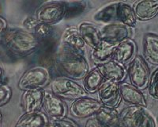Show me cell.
I'll use <instances>...</instances> for the list:
<instances>
[{"instance_id":"cell-16","label":"cell","mask_w":158,"mask_h":127,"mask_svg":"<svg viewBox=\"0 0 158 127\" xmlns=\"http://www.w3.org/2000/svg\"><path fill=\"white\" fill-rule=\"evenodd\" d=\"M137 20L146 22L158 15V0H140L132 6Z\"/></svg>"},{"instance_id":"cell-4","label":"cell","mask_w":158,"mask_h":127,"mask_svg":"<svg viewBox=\"0 0 158 127\" xmlns=\"http://www.w3.org/2000/svg\"><path fill=\"white\" fill-rule=\"evenodd\" d=\"M51 80L50 73L44 67L37 66L28 69L23 73L18 81L20 90L27 91L31 89H43Z\"/></svg>"},{"instance_id":"cell-29","label":"cell","mask_w":158,"mask_h":127,"mask_svg":"<svg viewBox=\"0 0 158 127\" xmlns=\"http://www.w3.org/2000/svg\"><path fill=\"white\" fill-rule=\"evenodd\" d=\"M158 87V68L153 71V72L149 76V83H148V92L152 98L155 99L156 90Z\"/></svg>"},{"instance_id":"cell-37","label":"cell","mask_w":158,"mask_h":127,"mask_svg":"<svg viewBox=\"0 0 158 127\" xmlns=\"http://www.w3.org/2000/svg\"><path fill=\"white\" fill-rule=\"evenodd\" d=\"M1 122H2V114H1V112H0V124H1Z\"/></svg>"},{"instance_id":"cell-33","label":"cell","mask_w":158,"mask_h":127,"mask_svg":"<svg viewBox=\"0 0 158 127\" xmlns=\"http://www.w3.org/2000/svg\"><path fill=\"white\" fill-rule=\"evenodd\" d=\"M8 29L7 22L5 18H2V16H0V37L2 36L6 30Z\"/></svg>"},{"instance_id":"cell-31","label":"cell","mask_w":158,"mask_h":127,"mask_svg":"<svg viewBox=\"0 0 158 127\" xmlns=\"http://www.w3.org/2000/svg\"><path fill=\"white\" fill-rule=\"evenodd\" d=\"M12 95L10 87L6 85H0V107L5 105L10 101Z\"/></svg>"},{"instance_id":"cell-28","label":"cell","mask_w":158,"mask_h":127,"mask_svg":"<svg viewBox=\"0 0 158 127\" xmlns=\"http://www.w3.org/2000/svg\"><path fill=\"white\" fill-rule=\"evenodd\" d=\"M137 127H156V122L152 113L145 108L140 119V122Z\"/></svg>"},{"instance_id":"cell-19","label":"cell","mask_w":158,"mask_h":127,"mask_svg":"<svg viewBox=\"0 0 158 127\" xmlns=\"http://www.w3.org/2000/svg\"><path fill=\"white\" fill-rule=\"evenodd\" d=\"M143 54L146 62L158 66V36L152 33L145 34L143 38Z\"/></svg>"},{"instance_id":"cell-34","label":"cell","mask_w":158,"mask_h":127,"mask_svg":"<svg viewBox=\"0 0 158 127\" xmlns=\"http://www.w3.org/2000/svg\"><path fill=\"white\" fill-rule=\"evenodd\" d=\"M84 127H102V126L99 124V122H97L94 117H92V118H89L88 120H87Z\"/></svg>"},{"instance_id":"cell-5","label":"cell","mask_w":158,"mask_h":127,"mask_svg":"<svg viewBox=\"0 0 158 127\" xmlns=\"http://www.w3.org/2000/svg\"><path fill=\"white\" fill-rule=\"evenodd\" d=\"M127 76L132 86L141 91L147 88L150 73L146 61L142 56L137 55L129 64Z\"/></svg>"},{"instance_id":"cell-8","label":"cell","mask_w":158,"mask_h":127,"mask_svg":"<svg viewBox=\"0 0 158 127\" xmlns=\"http://www.w3.org/2000/svg\"><path fill=\"white\" fill-rule=\"evenodd\" d=\"M98 100L104 107L115 109L122 101L119 84L104 80L97 91Z\"/></svg>"},{"instance_id":"cell-23","label":"cell","mask_w":158,"mask_h":127,"mask_svg":"<svg viewBox=\"0 0 158 127\" xmlns=\"http://www.w3.org/2000/svg\"><path fill=\"white\" fill-rule=\"evenodd\" d=\"M118 2H110L100 8L98 11H96L93 16V19L96 22L104 23L105 25L118 22V18H117Z\"/></svg>"},{"instance_id":"cell-11","label":"cell","mask_w":158,"mask_h":127,"mask_svg":"<svg viewBox=\"0 0 158 127\" xmlns=\"http://www.w3.org/2000/svg\"><path fill=\"white\" fill-rule=\"evenodd\" d=\"M44 89H31L24 91L21 100V105L25 114L39 111L43 106Z\"/></svg>"},{"instance_id":"cell-2","label":"cell","mask_w":158,"mask_h":127,"mask_svg":"<svg viewBox=\"0 0 158 127\" xmlns=\"http://www.w3.org/2000/svg\"><path fill=\"white\" fill-rule=\"evenodd\" d=\"M2 47L10 54L25 57L38 49L40 40L31 32L20 28H8L1 37Z\"/></svg>"},{"instance_id":"cell-6","label":"cell","mask_w":158,"mask_h":127,"mask_svg":"<svg viewBox=\"0 0 158 127\" xmlns=\"http://www.w3.org/2000/svg\"><path fill=\"white\" fill-rule=\"evenodd\" d=\"M66 8L63 1H49L42 4L36 11L39 22L52 25L65 19Z\"/></svg>"},{"instance_id":"cell-20","label":"cell","mask_w":158,"mask_h":127,"mask_svg":"<svg viewBox=\"0 0 158 127\" xmlns=\"http://www.w3.org/2000/svg\"><path fill=\"white\" fill-rule=\"evenodd\" d=\"M146 107L130 106L119 114L121 127H137Z\"/></svg>"},{"instance_id":"cell-7","label":"cell","mask_w":158,"mask_h":127,"mask_svg":"<svg viewBox=\"0 0 158 127\" xmlns=\"http://www.w3.org/2000/svg\"><path fill=\"white\" fill-rule=\"evenodd\" d=\"M103 107L98 99L82 97L72 102L70 106V113L72 116L77 118H92Z\"/></svg>"},{"instance_id":"cell-12","label":"cell","mask_w":158,"mask_h":127,"mask_svg":"<svg viewBox=\"0 0 158 127\" xmlns=\"http://www.w3.org/2000/svg\"><path fill=\"white\" fill-rule=\"evenodd\" d=\"M98 68L104 80L108 81L121 84L127 76L126 67L113 60L99 65Z\"/></svg>"},{"instance_id":"cell-1","label":"cell","mask_w":158,"mask_h":127,"mask_svg":"<svg viewBox=\"0 0 158 127\" xmlns=\"http://www.w3.org/2000/svg\"><path fill=\"white\" fill-rule=\"evenodd\" d=\"M56 68L62 77L74 80H83L89 71L84 55L61 46L55 59Z\"/></svg>"},{"instance_id":"cell-35","label":"cell","mask_w":158,"mask_h":127,"mask_svg":"<svg viewBox=\"0 0 158 127\" xmlns=\"http://www.w3.org/2000/svg\"><path fill=\"white\" fill-rule=\"evenodd\" d=\"M2 80H3V70H2V68L0 64V85L2 84Z\"/></svg>"},{"instance_id":"cell-21","label":"cell","mask_w":158,"mask_h":127,"mask_svg":"<svg viewBox=\"0 0 158 127\" xmlns=\"http://www.w3.org/2000/svg\"><path fill=\"white\" fill-rule=\"evenodd\" d=\"M49 122L48 117L40 111L24 114L17 122L15 127H46Z\"/></svg>"},{"instance_id":"cell-32","label":"cell","mask_w":158,"mask_h":127,"mask_svg":"<svg viewBox=\"0 0 158 127\" xmlns=\"http://www.w3.org/2000/svg\"><path fill=\"white\" fill-rule=\"evenodd\" d=\"M39 22H40L36 19V17L29 16L24 19V21L22 22V25L25 30L32 33L35 28L36 27V25L39 24Z\"/></svg>"},{"instance_id":"cell-22","label":"cell","mask_w":158,"mask_h":127,"mask_svg":"<svg viewBox=\"0 0 158 127\" xmlns=\"http://www.w3.org/2000/svg\"><path fill=\"white\" fill-rule=\"evenodd\" d=\"M94 118L102 127H121L119 113L116 109L103 107Z\"/></svg>"},{"instance_id":"cell-9","label":"cell","mask_w":158,"mask_h":127,"mask_svg":"<svg viewBox=\"0 0 158 127\" xmlns=\"http://www.w3.org/2000/svg\"><path fill=\"white\" fill-rule=\"evenodd\" d=\"M99 29L101 40L115 45L129 39L131 35V28L119 22L107 24Z\"/></svg>"},{"instance_id":"cell-30","label":"cell","mask_w":158,"mask_h":127,"mask_svg":"<svg viewBox=\"0 0 158 127\" xmlns=\"http://www.w3.org/2000/svg\"><path fill=\"white\" fill-rule=\"evenodd\" d=\"M46 127H79L75 122L66 118L49 120Z\"/></svg>"},{"instance_id":"cell-13","label":"cell","mask_w":158,"mask_h":127,"mask_svg":"<svg viewBox=\"0 0 158 127\" xmlns=\"http://www.w3.org/2000/svg\"><path fill=\"white\" fill-rule=\"evenodd\" d=\"M61 45L80 54L85 55V53L86 46L76 26H68L64 29L61 37Z\"/></svg>"},{"instance_id":"cell-26","label":"cell","mask_w":158,"mask_h":127,"mask_svg":"<svg viewBox=\"0 0 158 127\" xmlns=\"http://www.w3.org/2000/svg\"><path fill=\"white\" fill-rule=\"evenodd\" d=\"M66 8L65 19L73 18L82 15L88 10L89 2L86 1H63Z\"/></svg>"},{"instance_id":"cell-25","label":"cell","mask_w":158,"mask_h":127,"mask_svg":"<svg viewBox=\"0 0 158 127\" xmlns=\"http://www.w3.org/2000/svg\"><path fill=\"white\" fill-rule=\"evenodd\" d=\"M118 22L127 25L128 27H135L137 23L133 7L125 2H118L117 8Z\"/></svg>"},{"instance_id":"cell-36","label":"cell","mask_w":158,"mask_h":127,"mask_svg":"<svg viewBox=\"0 0 158 127\" xmlns=\"http://www.w3.org/2000/svg\"><path fill=\"white\" fill-rule=\"evenodd\" d=\"M155 99H158V87H157V90H156V96H155Z\"/></svg>"},{"instance_id":"cell-10","label":"cell","mask_w":158,"mask_h":127,"mask_svg":"<svg viewBox=\"0 0 158 127\" xmlns=\"http://www.w3.org/2000/svg\"><path fill=\"white\" fill-rule=\"evenodd\" d=\"M42 107L46 115L52 119L66 118L67 113V105L61 99L52 92L44 91Z\"/></svg>"},{"instance_id":"cell-3","label":"cell","mask_w":158,"mask_h":127,"mask_svg":"<svg viewBox=\"0 0 158 127\" xmlns=\"http://www.w3.org/2000/svg\"><path fill=\"white\" fill-rule=\"evenodd\" d=\"M52 92L61 99L76 100L89 95L84 87L71 79L59 76L51 83Z\"/></svg>"},{"instance_id":"cell-15","label":"cell","mask_w":158,"mask_h":127,"mask_svg":"<svg viewBox=\"0 0 158 127\" xmlns=\"http://www.w3.org/2000/svg\"><path fill=\"white\" fill-rule=\"evenodd\" d=\"M137 50L138 47L135 41L131 38L127 39L117 45L112 60L124 66L129 64L137 56Z\"/></svg>"},{"instance_id":"cell-27","label":"cell","mask_w":158,"mask_h":127,"mask_svg":"<svg viewBox=\"0 0 158 127\" xmlns=\"http://www.w3.org/2000/svg\"><path fill=\"white\" fill-rule=\"evenodd\" d=\"M32 33L40 41L43 40V39H46V38L49 37L52 33V25H47V24L42 23V22H40L39 24L36 25V27L34 29Z\"/></svg>"},{"instance_id":"cell-18","label":"cell","mask_w":158,"mask_h":127,"mask_svg":"<svg viewBox=\"0 0 158 127\" xmlns=\"http://www.w3.org/2000/svg\"><path fill=\"white\" fill-rule=\"evenodd\" d=\"M77 27L85 46L91 49H94L101 42L100 29L94 24L84 21L80 22Z\"/></svg>"},{"instance_id":"cell-24","label":"cell","mask_w":158,"mask_h":127,"mask_svg":"<svg viewBox=\"0 0 158 127\" xmlns=\"http://www.w3.org/2000/svg\"><path fill=\"white\" fill-rule=\"evenodd\" d=\"M104 80L98 66H96L90 69L83 79V87L88 94H94L97 92Z\"/></svg>"},{"instance_id":"cell-14","label":"cell","mask_w":158,"mask_h":127,"mask_svg":"<svg viewBox=\"0 0 158 127\" xmlns=\"http://www.w3.org/2000/svg\"><path fill=\"white\" fill-rule=\"evenodd\" d=\"M119 92L121 99L125 103L130 106H138L147 108V101L143 93L131 84L123 82L119 84Z\"/></svg>"},{"instance_id":"cell-17","label":"cell","mask_w":158,"mask_h":127,"mask_svg":"<svg viewBox=\"0 0 158 127\" xmlns=\"http://www.w3.org/2000/svg\"><path fill=\"white\" fill-rule=\"evenodd\" d=\"M117 45L101 40L94 49H91L90 57L97 66L101 65L112 60Z\"/></svg>"}]
</instances>
